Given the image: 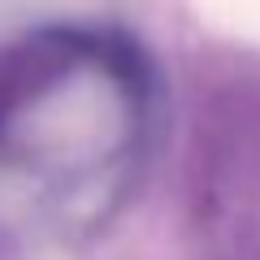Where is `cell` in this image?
Segmentation results:
<instances>
[{"label": "cell", "mask_w": 260, "mask_h": 260, "mask_svg": "<svg viewBox=\"0 0 260 260\" xmlns=\"http://www.w3.org/2000/svg\"><path fill=\"white\" fill-rule=\"evenodd\" d=\"M191 5L221 35L260 48V0H191Z\"/></svg>", "instance_id": "obj_1"}]
</instances>
